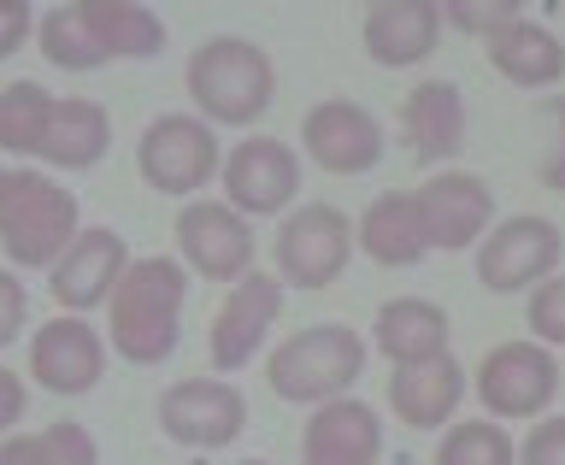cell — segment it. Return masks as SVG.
<instances>
[{
	"instance_id": "obj_1",
	"label": "cell",
	"mask_w": 565,
	"mask_h": 465,
	"mask_svg": "<svg viewBox=\"0 0 565 465\" xmlns=\"http://www.w3.org/2000/svg\"><path fill=\"white\" fill-rule=\"evenodd\" d=\"M183 300H189V265L183 260H136L113 289V348L130 366H166L183 342Z\"/></svg>"
},
{
	"instance_id": "obj_2",
	"label": "cell",
	"mask_w": 565,
	"mask_h": 465,
	"mask_svg": "<svg viewBox=\"0 0 565 465\" xmlns=\"http://www.w3.org/2000/svg\"><path fill=\"white\" fill-rule=\"evenodd\" d=\"M189 101L201 106L206 124H259L271 113V95H277V65L271 53L247 35H212L189 53Z\"/></svg>"
},
{
	"instance_id": "obj_3",
	"label": "cell",
	"mask_w": 565,
	"mask_h": 465,
	"mask_svg": "<svg viewBox=\"0 0 565 465\" xmlns=\"http://www.w3.org/2000/svg\"><path fill=\"white\" fill-rule=\"evenodd\" d=\"M77 242V201L47 183L42 171H7L0 189V247L24 272H53L60 254Z\"/></svg>"
},
{
	"instance_id": "obj_4",
	"label": "cell",
	"mask_w": 565,
	"mask_h": 465,
	"mask_svg": "<svg viewBox=\"0 0 565 465\" xmlns=\"http://www.w3.org/2000/svg\"><path fill=\"white\" fill-rule=\"evenodd\" d=\"M365 371V336L348 325H307L295 336H282V348L271 353V395L289 406H324L353 378Z\"/></svg>"
},
{
	"instance_id": "obj_5",
	"label": "cell",
	"mask_w": 565,
	"mask_h": 465,
	"mask_svg": "<svg viewBox=\"0 0 565 465\" xmlns=\"http://www.w3.org/2000/svg\"><path fill=\"white\" fill-rule=\"evenodd\" d=\"M136 171H141L148 189L189 201L194 189H206L212 177L224 171V154H218V136H212L206 118L159 113L148 130H141V141H136Z\"/></svg>"
},
{
	"instance_id": "obj_6",
	"label": "cell",
	"mask_w": 565,
	"mask_h": 465,
	"mask_svg": "<svg viewBox=\"0 0 565 465\" xmlns=\"http://www.w3.org/2000/svg\"><path fill=\"white\" fill-rule=\"evenodd\" d=\"M559 254H565L559 224L542 219V212H519V219L494 224L477 242V283L489 295H524L559 272Z\"/></svg>"
},
{
	"instance_id": "obj_7",
	"label": "cell",
	"mask_w": 565,
	"mask_h": 465,
	"mask_svg": "<svg viewBox=\"0 0 565 465\" xmlns=\"http://www.w3.org/2000/svg\"><path fill=\"white\" fill-rule=\"evenodd\" d=\"M353 254V224L348 212H335L330 201L295 207L277 230V277L282 289H330L348 272Z\"/></svg>"
},
{
	"instance_id": "obj_8",
	"label": "cell",
	"mask_w": 565,
	"mask_h": 465,
	"mask_svg": "<svg viewBox=\"0 0 565 465\" xmlns=\"http://www.w3.org/2000/svg\"><path fill=\"white\" fill-rule=\"evenodd\" d=\"M159 431H166L177 448H194V454L230 448V442L247 431V401H242V389L224 383V378H183L159 395Z\"/></svg>"
},
{
	"instance_id": "obj_9",
	"label": "cell",
	"mask_w": 565,
	"mask_h": 465,
	"mask_svg": "<svg viewBox=\"0 0 565 465\" xmlns=\"http://www.w3.org/2000/svg\"><path fill=\"white\" fill-rule=\"evenodd\" d=\"M559 395V366L542 342H501L477 366V401L494 419H542Z\"/></svg>"
},
{
	"instance_id": "obj_10",
	"label": "cell",
	"mask_w": 565,
	"mask_h": 465,
	"mask_svg": "<svg viewBox=\"0 0 565 465\" xmlns=\"http://www.w3.org/2000/svg\"><path fill=\"white\" fill-rule=\"evenodd\" d=\"M177 247L194 277L212 283H242L254 272V230L230 201H189L177 212Z\"/></svg>"
},
{
	"instance_id": "obj_11",
	"label": "cell",
	"mask_w": 565,
	"mask_h": 465,
	"mask_svg": "<svg viewBox=\"0 0 565 465\" xmlns=\"http://www.w3.org/2000/svg\"><path fill=\"white\" fill-rule=\"evenodd\" d=\"M277 313H282V277L247 272L242 283H230V295L218 300L212 330H206L212 371H242V366L265 348V336H271Z\"/></svg>"
},
{
	"instance_id": "obj_12",
	"label": "cell",
	"mask_w": 565,
	"mask_h": 465,
	"mask_svg": "<svg viewBox=\"0 0 565 465\" xmlns=\"http://www.w3.org/2000/svg\"><path fill=\"white\" fill-rule=\"evenodd\" d=\"M224 194L242 219H277L300 194V159L277 136H247L236 154H224Z\"/></svg>"
},
{
	"instance_id": "obj_13",
	"label": "cell",
	"mask_w": 565,
	"mask_h": 465,
	"mask_svg": "<svg viewBox=\"0 0 565 465\" xmlns=\"http://www.w3.org/2000/svg\"><path fill=\"white\" fill-rule=\"evenodd\" d=\"M300 148L330 177H365L383 159V124L360 101H318L300 124Z\"/></svg>"
},
{
	"instance_id": "obj_14",
	"label": "cell",
	"mask_w": 565,
	"mask_h": 465,
	"mask_svg": "<svg viewBox=\"0 0 565 465\" xmlns=\"http://www.w3.org/2000/svg\"><path fill=\"white\" fill-rule=\"evenodd\" d=\"M418 219H424L430 247L466 254L471 242H483L494 230V189L477 171H441L418 189Z\"/></svg>"
},
{
	"instance_id": "obj_15",
	"label": "cell",
	"mask_w": 565,
	"mask_h": 465,
	"mask_svg": "<svg viewBox=\"0 0 565 465\" xmlns=\"http://www.w3.org/2000/svg\"><path fill=\"white\" fill-rule=\"evenodd\" d=\"M124 272H130V247H124V236L95 224V230H77V242H71L60 254V265H53L47 289L65 313H95L100 300H113Z\"/></svg>"
},
{
	"instance_id": "obj_16",
	"label": "cell",
	"mask_w": 565,
	"mask_h": 465,
	"mask_svg": "<svg viewBox=\"0 0 565 465\" xmlns=\"http://www.w3.org/2000/svg\"><path fill=\"white\" fill-rule=\"evenodd\" d=\"M30 371L47 395H65V401L88 395V389H100V378H106V342L95 336V325H83L77 313H65V318H53V325L35 330Z\"/></svg>"
},
{
	"instance_id": "obj_17",
	"label": "cell",
	"mask_w": 565,
	"mask_h": 465,
	"mask_svg": "<svg viewBox=\"0 0 565 465\" xmlns=\"http://www.w3.org/2000/svg\"><path fill=\"white\" fill-rule=\"evenodd\" d=\"M300 459L307 465H377L383 459V424L365 401L335 395L312 406L307 436H300Z\"/></svg>"
},
{
	"instance_id": "obj_18",
	"label": "cell",
	"mask_w": 565,
	"mask_h": 465,
	"mask_svg": "<svg viewBox=\"0 0 565 465\" xmlns=\"http://www.w3.org/2000/svg\"><path fill=\"white\" fill-rule=\"evenodd\" d=\"M441 47V7L436 0H377L365 12V53L383 71L424 65Z\"/></svg>"
},
{
	"instance_id": "obj_19",
	"label": "cell",
	"mask_w": 565,
	"mask_h": 465,
	"mask_svg": "<svg viewBox=\"0 0 565 465\" xmlns=\"http://www.w3.org/2000/svg\"><path fill=\"white\" fill-rule=\"evenodd\" d=\"M459 401H466V366L454 353H436V360H418V366H395L388 378V413L413 431H441Z\"/></svg>"
},
{
	"instance_id": "obj_20",
	"label": "cell",
	"mask_w": 565,
	"mask_h": 465,
	"mask_svg": "<svg viewBox=\"0 0 565 465\" xmlns=\"http://www.w3.org/2000/svg\"><path fill=\"white\" fill-rule=\"evenodd\" d=\"M106 148H113V113L100 101H53V113L42 124V141H35V159H47L53 171H95Z\"/></svg>"
},
{
	"instance_id": "obj_21",
	"label": "cell",
	"mask_w": 565,
	"mask_h": 465,
	"mask_svg": "<svg viewBox=\"0 0 565 465\" xmlns=\"http://www.w3.org/2000/svg\"><path fill=\"white\" fill-rule=\"evenodd\" d=\"M483 53H489V65L501 71L512 88H554L565 77V42L547 24H530L524 12L512 18V24L489 30Z\"/></svg>"
},
{
	"instance_id": "obj_22",
	"label": "cell",
	"mask_w": 565,
	"mask_h": 465,
	"mask_svg": "<svg viewBox=\"0 0 565 465\" xmlns=\"http://www.w3.org/2000/svg\"><path fill=\"white\" fill-rule=\"evenodd\" d=\"M401 124H406V141H413V154L424 166L454 159L466 148V95H459V83H448V77L418 83L401 106Z\"/></svg>"
},
{
	"instance_id": "obj_23",
	"label": "cell",
	"mask_w": 565,
	"mask_h": 465,
	"mask_svg": "<svg viewBox=\"0 0 565 465\" xmlns=\"http://www.w3.org/2000/svg\"><path fill=\"white\" fill-rule=\"evenodd\" d=\"M353 242L365 247L371 265H388V272L418 265L430 254V236H424V219H418V194H406V189L377 194V201L365 207L360 230H353Z\"/></svg>"
},
{
	"instance_id": "obj_24",
	"label": "cell",
	"mask_w": 565,
	"mask_h": 465,
	"mask_svg": "<svg viewBox=\"0 0 565 465\" xmlns=\"http://www.w3.org/2000/svg\"><path fill=\"white\" fill-rule=\"evenodd\" d=\"M448 330L454 325L436 300L401 295V300H383L377 307V353L388 366H418V360L448 353Z\"/></svg>"
},
{
	"instance_id": "obj_25",
	"label": "cell",
	"mask_w": 565,
	"mask_h": 465,
	"mask_svg": "<svg viewBox=\"0 0 565 465\" xmlns=\"http://www.w3.org/2000/svg\"><path fill=\"white\" fill-rule=\"evenodd\" d=\"M106 60H159L166 53V18L136 0H77Z\"/></svg>"
},
{
	"instance_id": "obj_26",
	"label": "cell",
	"mask_w": 565,
	"mask_h": 465,
	"mask_svg": "<svg viewBox=\"0 0 565 465\" xmlns=\"http://www.w3.org/2000/svg\"><path fill=\"white\" fill-rule=\"evenodd\" d=\"M35 47H42L47 65H60V71H100L106 65V47L95 42V30H88L77 0H71V7H53L42 24H35Z\"/></svg>"
},
{
	"instance_id": "obj_27",
	"label": "cell",
	"mask_w": 565,
	"mask_h": 465,
	"mask_svg": "<svg viewBox=\"0 0 565 465\" xmlns=\"http://www.w3.org/2000/svg\"><path fill=\"white\" fill-rule=\"evenodd\" d=\"M436 465H519V448L494 419H466L436 442Z\"/></svg>"
},
{
	"instance_id": "obj_28",
	"label": "cell",
	"mask_w": 565,
	"mask_h": 465,
	"mask_svg": "<svg viewBox=\"0 0 565 465\" xmlns=\"http://www.w3.org/2000/svg\"><path fill=\"white\" fill-rule=\"evenodd\" d=\"M47 113H53V95H47L42 83L0 88V148H7V154H35Z\"/></svg>"
},
{
	"instance_id": "obj_29",
	"label": "cell",
	"mask_w": 565,
	"mask_h": 465,
	"mask_svg": "<svg viewBox=\"0 0 565 465\" xmlns=\"http://www.w3.org/2000/svg\"><path fill=\"white\" fill-rule=\"evenodd\" d=\"M530 336H536L542 348H565V277L554 272L547 283L530 289Z\"/></svg>"
},
{
	"instance_id": "obj_30",
	"label": "cell",
	"mask_w": 565,
	"mask_h": 465,
	"mask_svg": "<svg viewBox=\"0 0 565 465\" xmlns=\"http://www.w3.org/2000/svg\"><path fill=\"white\" fill-rule=\"evenodd\" d=\"M35 448H42V465H100L95 436H88L77 419H60V424H47V431L35 436Z\"/></svg>"
},
{
	"instance_id": "obj_31",
	"label": "cell",
	"mask_w": 565,
	"mask_h": 465,
	"mask_svg": "<svg viewBox=\"0 0 565 465\" xmlns=\"http://www.w3.org/2000/svg\"><path fill=\"white\" fill-rule=\"evenodd\" d=\"M542 118H547V148H542V183H547V189H565V95L542 101Z\"/></svg>"
},
{
	"instance_id": "obj_32",
	"label": "cell",
	"mask_w": 565,
	"mask_h": 465,
	"mask_svg": "<svg viewBox=\"0 0 565 465\" xmlns=\"http://www.w3.org/2000/svg\"><path fill=\"white\" fill-rule=\"evenodd\" d=\"M519 18V7H483V0H454V7H441V24L466 30V35H489Z\"/></svg>"
},
{
	"instance_id": "obj_33",
	"label": "cell",
	"mask_w": 565,
	"mask_h": 465,
	"mask_svg": "<svg viewBox=\"0 0 565 465\" xmlns=\"http://www.w3.org/2000/svg\"><path fill=\"white\" fill-rule=\"evenodd\" d=\"M519 465H565V419H536V431L519 448Z\"/></svg>"
},
{
	"instance_id": "obj_34",
	"label": "cell",
	"mask_w": 565,
	"mask_h": 465,
	"mask_svg": "<svg viewBox=\"0 0 565 465\" xmlns=\"http://www.w3.org/2000/svg\"><path fill=\"white\" fill-rule=\"evenodd\" d=\"M24 318H30L24 283H18L12 272H0V353H7L18 336H24Z\"/></svg>"
},
{
	"instance_id": "obj_35",
	"label": "cell",
	"mask_w": 565,
	"mask_h": 465,
	"mask_svg": "<svg viewBox=\"0 0 565 465\" xmlns=\"http://www.w3.org/2000/svg\"><path fill=\"white\" fill-rule=\"evenodd\" d=\"M30 30H35V12L24 0H0V60H12L30 42Z\"/></svg>"
},
{
	"instance_id": "obj_36",
	"label": "cell",
	"mask_w": 565,
	"mask_h": 465,
	"mask_svg": "<svg viewBox=\"0 0 565 465\" xmlns=\"http://www.w3.org/2000/svg\"><path fill=\"white\" fill-rule=\"evenodd\" d=\"M18 419H24V383H18V371L0 366V436H7Z\"/></svg>"
},
{
	"instance_id": "obj_37",
	"label": "cell",
	"mask_w": 565,
	"mask_h": 465,
	"mask_svg": "<svg viewBox=\"0 0 565 465\" xmlns=\"http://www.w3.org/2000/svg\"><path fill=\"white\" fill-rule=\"evenodd\" d=\"M0 465H42L35 436H7V442H0Z\"/></svg>"
},
{
	"instance_id": "obj_38",
	"label": "cell",
	"mask_w": 565,
	"mask_h": 465,
	"mask_svg": "<svg viewBox=\"0 0 565 465\" xmlns=\"http://www.w3.org/2000/svg\"><path fill=\"white\" fill-rule=\"evenodd\" d=\"M242 465H271V459H242Z\"/></svg>"
},
{
	"instance_id": "obj_39",
	"label": "cell",
	"mask_w": 565,
	"mask_h": 465,
	"mask_svg": "<svg viewBox=\"0 0 565 465\" xmlns=\"http://www.w3.org/2000/svg\"><path fill=\"white\" fill-rule=\"evenodd\" d=\"M0 189H7V171H0Z\"/></svg>"
}]
</instances>
